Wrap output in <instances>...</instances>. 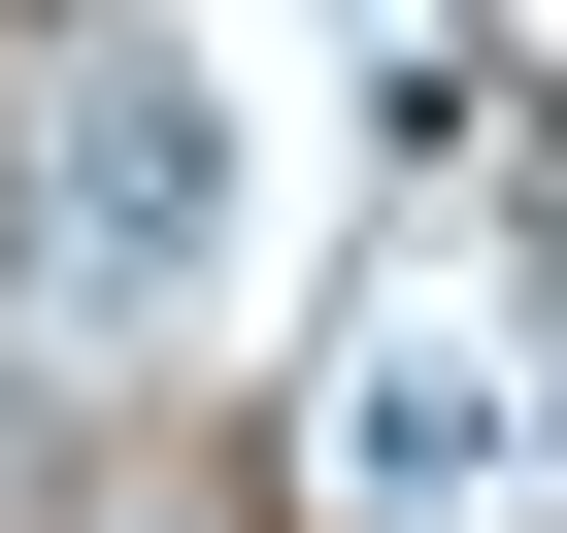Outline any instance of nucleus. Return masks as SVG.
Returning a JSON list of instances; mask_svg holds the SVG:
<instances>
[{
	"label": "nucleus",
	"instance_id": "obj_2",
	"mask_svg": "<svg viewBox=\"0 0 567 533\" xmlns=\"http://www.w3.org/2000/svg\"><path fill=\"white\" fill-rule=\"evenodd\" d=\"M0 500H34V367H0Z\"/></svg>",
	"mask_w": 567,
	"mask_h": 533
},
{
	"label": "nucleus",
	"instance_id": "obj_1",
	"mask_svg": "<svg viewBox=\"0 0 567 533\" xmlns=\"http://www.w3.org/2000/svg\"><path fill=\"white\" fill-rule=\"evenodd\" d=\"M34 200H68V266H200V233H234V101L134 34V0L34 34Z\"/></svg>",
	"mask_w": 567,
	"mask_h": 533
}]
</instances>
